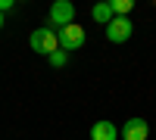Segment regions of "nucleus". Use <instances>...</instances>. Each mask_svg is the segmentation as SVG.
<instances>
[{
	"label": "nucleus",
	"instance_id": "nucleus-11",
	"mask_svg": "<svg viewBox=\"0 0 156 140\" xmlns=\"http://www.w3.org/2000/svg\"><path fill=\"white\" fill-rule=\"evenodd\" d=\"M0 28H3V12H0Z\"/></svg>",
	"mask_w": 156,
	"mask_h": 140
},
{
	"label": "nucleus",
	"instance_id": "nucleus-3",
	"mask_svg": "<svg viewBox=\"0 0 156 140\" xmlns=\"http://www.w3.org/2000/svg\"><path fill=\"white\" fill-rule=\"evenodd\" d=\"M131 31H134V22L128 16H112V22L106 25V37L112 44H125L128 37H131Z\"/></svg>",
	"mask_w": 156,
	"mask_h": 140
},
{
	"label": "nucleus",
	"instance_id": "nucleus-5",
	"mask_svg": "<svg viewBox=\"0 0 156 140\" xmlns=\"http://www.w3.org/2000/svg\"><path fill=\"white\" fill-rule=\"evenodd\" d=\"M150 137V125L144 118H128L122 128V140H147Z\"/></svg>",
	"mask_w": 156,
	"mask_h": 140
},
{
	"label": "nucleus",
	"instance_id": "nucleus-8",
	"mask_svg": "<svg viewBox=\"0 0 156 140\" xmlns=\"http://www.w3.org/2000/svg\"><path fill=\"white\" fill-rule=\"evenodd\" d=\"M131 6H134V0H112V3H109L112 16H128V12H131Z\"/></svg>",
	"mask_w": 156,
	"mask_h": 140
},
{
	"label": "nucleus",
	"instance_id": "nucleus-4",
	"mask_svg": "<svg viewBox=\"0 0 156 140\" xmlns=\"http://www.w3.org/2000/svg\"><path fill=\"white\" fill-rule=\"evenodd\" d=\"M50 25H59V28H66V25L75 22V6L69 3V0H56L53 6H50V16H47Z\"/></svg>",
	"mask_w": 156,
	"mask_h": 140
},
{
	"label": "nucleus",
	"instance_id": "nucleus-2",
	"mask_svg": "<svg viewBox=\"0 0 156 140\" xmlns=\"http://www.w3.org/2000/svg\"><path fill=\"white\" fill-rule=\"evenodd\" d=\"M56 41H59V50H81L84 47V41H87V34H84V28L78 22H72V25H66V28H59L56 31Z\"/></svg>",
	"mask_w": 156,
	"mask_h": 140
},
{
	"label": "nucleus",
	"instance_id": "nucleus-6",
	"mask_svg": "<svg viewBox=\"0 0 156 140\" xmlns=\"http://www.w3.org/2000/svg\"><path fill=\"white\" fill-rule=\"evenodd\" d=\"M90 140H119V128H115L112 121L100 118V121L90 125Z\"/></svg>",
	"mask_w": 156,
	"mask_h": 140
},
{
	"label": "nucleus",
	"instance_id": "nucleus-1",
	"mask_svg": "<svg viewBox=\"0 0 156 140\" xmlns=\"http://www.w3.org/2000/svg\"><path fill=\"white\" fill-rule=\"evenodd\" d=\"M28 47L34 50V53H41V56L56 53V50H59L56 31H53V28H34V31H31V37H28Z\"/></svg>",
	"mask_w": 156,
	"mask_h": 140
},
{
	"label": "nucleus",
	"instance_id": "nucleus-7",
	"mask_svg": "<svg viewBox=\"0 0 156 140\" xmlns=\"http://www.w3.org/2000/svg\"><path fill=\"white\" fill-rule=\"evenodd\" d=\"M90 16H94V22H100V25H109L112 22V9H109V3H97L90 9Z\"/></svg>",
	"mask_w": 156,
	"mask_h": 140
},
{
	"label": "nucleus",
	"instance_id": "nucleus-9",
	"mask_svg": "<svg viewBox=\"0 0 156 140\" xmlns=\"http://www.w3.org/2000/svg\"><path fill=\"white\" fill-rule=\"evenodd\" d=\"M66 59H69V53H66V50H56V53H50V66L62 69V66H66Z\"/></svg>",
	"mask_w": 156,
	"mask_h": 140
},
{
	"label": "nucleus",
	"instance_id": "nucleus-10",
	"mask_svg": "<svg viewBox=\"0 0 156 140\" xmlns=\"http://www.w3.org/2000/svg\"><path fill=\"white\" fill-rule=\"evenodd\" d=\"M12 6V0H0V12H3V9H9Z\"/></svg>",
	"mask_w": 156,
	"mask_h": 140
}]
</instances>
